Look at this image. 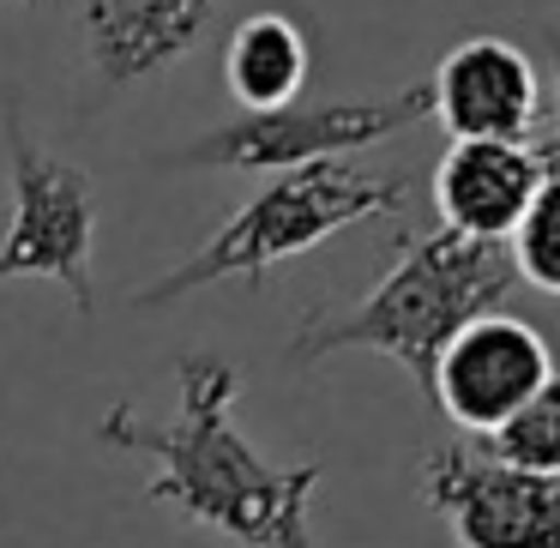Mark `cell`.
Masks as SVG:
<instances>
[{"label": "cell", "instance_id": "ba28073f", "mask_svg": "<svg viewBox=\"0 0 560 548\" xmlns=\"http://www.w3.org/2000/svg\"><path fill=\"white\" fill-rule=\"evenodd\" d=\"M428 115L446 139H530L542 121L536 61L506 37H464L428 79Z\"/></svg>", "mask_w": 560, "mask_h": 548}, {"label": "cell", "instance_id": "7a4b0ae2", "mask_svg": "<svg viewBox=\"0 0 560 548\" xmlns=\"http://www.w3.org/2000/svg\"><path fill=\"white\" fill-rule=\"evenodd\" d=\"M518 290L506 242H476L458 230H404L392 242V266L374 290L343 314H314L290 338V362H326L338 350H374L410 374L428 398L434 362L470 319L500 314Z\"/></svg>", "mask_w": 560, "mask_h": 548}, {"label": "cell", "instance_id": "277c9868", "mask_svg": "<svg viewBox=\"0 0 560 548\" xmlns=\"http://www.w3.org/2000/svg\"><path fill=\"white\" fill-rule=\"evenodd\" d=\"M7 230H0V283L49 278L67 290L79 319L97 314L91 290V247H97V194L91 175L67 158H49L25 133L19 109L7 103Z\"/></svg>", "mask_w": 560, "mask_h": 548}, {"label": "cell", "instance_id": "5b68a950", "mask_svg": "<svg viewBox=\"0 0 560 548\" xmlns=\"http://www.w3.org/2000/svg\"><path fill=\"white\" fill-rule=\"evenodd\" d=\"M416 121H428V85H410L398 97H368V103H290V109L266 115H235V121L211 127L199 145H187V170H302V163L326 158H355L368 145L410 133Z\"/></svg>", "mask_w": 560, "mask_h": 548}, {"label": "cell", "instance_id": "9c48e42d", "mask_svg": "<svg viewBox=\"0 0 560 548\" xmlns=\"http://www.w3.org/2000/svg\"><path fill=\"white\" fill-rule=\"evenodd\" d=\"M548 175L555 170L530 139H452L446 158L434 163L440 230L476 235V242H512Z\"/></svg>", "mask_w": 560, "mask_h": 548}, {"label": "cell", "instance_id": "30bf717a", "mask_svg": "<svg viewBox=\"0 0 560 548\" xmlns=\"http://www.w3.org/2000/svg\"><path fill=\"white\" fill-rule=\"evenodd\" d=\"M211 13L218 0H85L91 67L103 73V85L127 91L182 61L206 37Z\"/></svg>", "mask_w": 560, "mask_h": 548}, {"label": "cell", "instance_id": "3957f363", "mask_svg": "<svg viewBox=\"0 0 560 548\" xmlns=\"http://www.w3.org/2000/svg\"><path fill=\"white\" fill-rule=\"evenodd\" d=\"M404 206H410V182H404V175L362 170V163H350V158L278 170L223 230H211V242L199 247L194 259H182L170 278L145 283V290H139V307L182 302V295L206 290V283H223V278H266L283 259L307 254V247L355 230V223L398 218Z\"/></svg>", "mask_w": 560, "mask_h": 548}, {"label": "cell", "instance_id": "8992f818", "mask_svg": "<svg viewBox=\"0 0 560 548\" xmlns=\"http://www.w3.org/2000/svg\"><path fill=\"white\" fill-rule=\"evenodd\" d=\"M422 500L458 548H560V476L512 470L482 446L428 452Z\"/></svg>", "mask_w": 560, "mask_h": 548}, {"label": "cell", "instance_id": "52a82bcc", "mask_svg": "<svg viewBox=\"0 0 560 548\" xmlns=\"http://www.w3.org/2000/svg\"><path fill=\"white\" fill-rule=\"evenodd\" d=\"M548 374H555V355H548V338L530 319L482 314L440 350L428 398L440 404V416L452 428L488 440Z\"/></svg>", "mask_w": 560, "mask_h": 548}, {"label": "cell", "instance_id": "6da1fadb", "mask_svg": "<svg viewBox=\"0 0 560 548\" xmlns=\"http://www.w3.org/2000/svg\"><path fill=\"white\" fill-rule=\"evenodd\" d=\"M175 380H182V404L170 422H145L139 404H109L97 422L103 446L151 458L145 500L175 506L187 524H206L242 548H319L307 506L326 464H271L235 428L242 374L230 355L194 350L175 362Z\"/></svg>", "mask_w": 560, "mask_h": 548}, {"label": "cell", "instance_id": "4fadbf2b", "mask_svg": "<svg viewBox=\"0 0 560 548\" xmlns=\"http://www.w3.org/2000/svg\"><path fill=\"white\" fill-rule=\"evenodd\" d=\"M512 266H518V283L542 295H560V170L542 182L536 206L524 211V223L512 230Z\"/></svg>", "mask_w": 560, "mask_h": 548}, {"label": "cell", "instance_id": "7c38bea8", "mask_svg": "<svg viewBox=\"0 0 560 548\" xmlns=\"http://www.w3.org/2000/svg\"><path fill=\"white\" fill-rule=\"evenodd\" d=\"M482 452L500 464H512V470L560 476V374H548L542 386L482 440Z\"/></svg>", "mask_w": 560, "mask_h": 548}, {"label": "cell", "instance_id": "5bb4252c", "mask_svg": "<svg viewBox=\"0 0 560 548\" xmlns=\"http://www.w3.org/2000/svg\"><path fill=\"white\" fill-rule=\"evenodd\" d=\"M536 151H542L548 170H560V49H555V127H548V139Z\"/></svg>", "mask_w": 560, "mask_h": 548}, {"label": "cell", "instance_id": "8fae6325", "mask_svg": "<svg viewBox=\"0 0 560 548\" xmlns=\"http://www.w3.org/2000/svg\"><path fill=\"white\" fill-rule=\"evenodd\" d=\"M307 31L283 13H254L230 31L223 43V85L242 103V115H266V109H290L307 85Z\"/></svg>", "mask_w": 560, "mask_h": 548}]
</instances>
